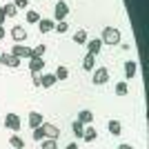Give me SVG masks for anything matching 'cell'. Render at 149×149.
<instances>
[{"mask_svg": "<svg viewBox=\"0 0 149 149\" xmlns=\"http://www.w3.org/2000/svg\"><path fill=\"white\" fill-rule=\"evenodd\" d=\"M100 40H102V45H118L120 42V31L116 27H105Z\"/></svg>", "mask_w": 149, "mask_h": 149, "instance_id": "6da1fadb", "label": "cell"}, {"mask_svg": "<svg viewBox=\"0 0 149 149\" xmlns=\"http://www.w3.org/2000/svg\"><path fill=\"white\" fill-rule=\"evenodd\" d=\"M9 54L16 56V58H20V60H22V58L29 60V58H31V47H27V45H22V42H16V45H13V49L9 51Z\"/></svg>", "mask_w": 149, "mask_h": 149, "instance_id": "7a4b0ae2", "label": "cell"}, {"mask_svg": "<svg viewBox=\"0 0 149 149\" xmlns=\"http://www.w3.org/2000/svg\"><path fill=\"white\" fill-rule=\"evenodd\" d=\"M40 129H42L45 138H54V140L60 138V129H58L56 125H51V123H42V125H40Z\"/></svg>", "mask_w": 149, "mask_h": 149, "instance_id": "3957f363", "label": "cell"}, {"mask_svg": "<svg viewBox=\"0 0 149 149\" xmlns=\"http://www.w3.org/2000/svg\"><path fill=\"white\" fill-rule=\"evenodd\" d=\"M93 85H105L107 80H109V69L107 67H98L96 71H93Z\"/></svg>", "mask_w": 149, "mask_h": 149, "instance_id": "277c9868", "label": "cell"}, {"mask_svg": "<svg viewBox=\"0 0 149 149\" xmlns=\"http://www.w3.org/2000/svg\"><path fill=\"white\" fill-rule=\"evenodd\" d=\"M67 13H69V5L62 2V0H58L56 5H54V16H56V20H65Z\"/></svg>", "mask_w": 149, "mask_h": 149, "instance_id": "5b68a950", "label": "cell"}, {"mask_svg": "<svg viewBox=\"0 0 149 149\" xmlns=\"http://www.w3.org/2000/svg\"><path fill=\"white\" fill-rule=\"evenodd\" d=\"M0 62L5 65V67H20V58L11 56V54H7V51H0Z\"/></svg>", "mask_w": 149, "mask_h": 149, "instance_id": "8992f818", "label": "cell"}, {"mask_svg": "<svg viewBox=\"0 0 149 149\" xmlns=\"http://www.w3.org/2000/svg\"><path fill=\"white\" fill-rule=\"evenodd\" d=\"M5 127L11 131H18L20 129V116L18 113H7L5 116Z\"/></svg>", "mask_w": 149, "mask_h": 149, "instance_id": "52a82bcc", "label": "cell"}, {"mask_svg": "<svg viewBox=\"0 0 149 149\" xmlns=\"http://www.w3.org/2000/svg\"><path fill=\"white\" fill-rule=\"evenodd\" d=\"M87 54H93V56H98L100 54V49H102V40H100V38H91V40H87Z\"/></svg>", "mask_w": 149, "mask_h": 149, "instance_id": "ba28073f", "label": "cell"}, {"mask_svg": "<svg viewBox=\"0 0 149 149\" xmlns=\"http://www.w3.org/2000/svg\"><path fill=\"white\" fill-rule=\"evenodd\" d=\"M42 67H45V60H42V58H38V56H31L29 58V71H31V74H40Z\"/></svg>", "mask_w": 149, "mask_h": 149, "instance_id": "9c48e42d", "label": "cell"}, {"mask_svg": "<svg viewBox=\"0 0 149 149\" xmlns=\"http://www.w3.org/2000/svg\"><path fill=\"white\" fill-rule=\"evenodd\" d=\"M11 38L16 40V42H22V40H27V29L22 25H16L11 29Z\"/></svg>", "mask_w": 149, "mask_h": 149, "instance_id": "30bf717a", "label": "cell"}, {"mask_svg": "<svg viewBox=\"0 0 149 149\" xmlns=\"http://www.w3.org/2000/svg\"><path fill=\"white\" fill-rule=\"evenodd\" d=\"M54 20L51 18H40L38 20V29H40V33H49V31H54Z\"/></svg>", "mask_w": 149, "mask_h": 149, "instance_id": "8fae6325", "label": "cell"}, {"mask_svg": "<svg viewBox=\"0 0 149 149\" xmlns=\"http://www.w3.org/2000/svg\"><path fill=\"white\" fill-rule=\"evenodd\" d=\"M136 69H138L136 60H127V62H125V78H127V80H131V78L136 76Z\"/></svg>", "mask_w": 149, "mask_h": 149, "instance_id": "7c38bea8", "label": "cell"}, {"mask_svg": "<svg viewBox=\"0 0 149 149\" xmlns=\"http://www.w3.org/2000/svg\"><path fill=\"white\" fill-rule=\"evenodd\" d=\"M42 123H45V120H42V113H40V111H31L29 113V127H31V129L40 127Z\"/></svg>", "mask_w": 149, "mask_h": 149, "instance_id": "4fadbf2b", "label": "cell"}, {"mask_svg": "<svg viewBox=\"0 0 149 149\" xmlns=\"http://www.w3.org/2000/svg\"><path fill=\"white\" fill-rule=\"evenodd\" d=\"M93 67H96V56H93V54H87V56L82 58V69H85V71H93Z\"/></svg>", "mask_w": 149, "mask_h": 149, "instance_id": "5bb4252c", "label": "cell"}, {"mask_svg": "<svg viewBox=\"0 0 149 149\" xmlns=\"http://www.w3.org/2000/svg\"><path fill=\"white\" fill-rule=\"evenodd\" d=\"M107 129H109L111 136H120V134H123V125H120V120H109Z\"/></svg>", "mask_w": 149, "mask_h": 149, "instance_id": "9a60e30c", "label": "cell"}, {"mask_svg": "<svg viewBox=\"0 0 149 149\" xmlns=\"http://www.w3.org/2000/svg\"><path fill=\"white\" fill-rule=\"evenodd\" d=\"M56 76L54 74H42L40 76V87H54V85H56Z\"/></svg>", "mask_w": 149, "mask_h": 149, "instance_id": "2e32d148", "label": "cell"}, {"mask_svg": "<svg viewBox=\"0 0 149 149\" xmlns=\"http://www.w3.org/2000/svg\"><path fill=\"white\" fill-rule=\"evenodd\" d=\"M98 138V131L93 129V127H87V129L82 131V140H87V143H93Z\"/></svg>", "mask_w": 149, "mask_h": 149, "instance_id": "e0dca14e", "label": "cell"}, {"mask_svg": "<svg viewBox=\"0 0 149 149\" xmlns=\"http://www.w3.org/2000/svg\"><path fill=\"white\" fill-rule=\"evenodd\" d=\"M93 120V113L89 111V109H82L80 113H78V123H82V125H89Z\"/></svg>", "mask_w": 149, "mask_h": 149, "instance_id": "ac0fdd59", "label": "cell"}, {"mask_svg": "<svg viewBox=\"0 0 149 149\" xmlns=\"http://www.w3.org/2000/svg\"><path fill=\"white\" fill-rule=\"evenodd\" d=\"M2 13H5V18H13V16L18 13V9H16V5H13V2H7V5L2 7Z\"/></svg>", "mask_w": 149, "mask_h": 149, "instance_id": "d6986e66", "label": "cell"}, {"mask_svg": "<svg viewBox=\"0 0 149 149\" xmlns=\"http://www.w3.org/2000/svg\"><path fill=\"white\" fill-rule=\"evenodd\" d=\"M89 38H87V29H78L74 33V42H78V45H85Z\"/></svg>", "mask_w": 149, "mask_h": 149, "instance_id": "ffe728a7", "label": "cell"}, {"mask_svg": "<svg viewBox=\"0 0 149 149\" xmlns=\"http://www.w3.org/2000/svg\"><path fill=\"white\" fill-rule=\"evenodd\" d=\"M54 76H56V80H67L69 78V69L65 67V65H58V69H56Z\"/></svg>", "mask_w": 149, "mask_h": 149, "instance_id": "44dd1931", "label": "cell"}, {"mask_svg": "<svg viewBox=\"0 0 149 149\" xmlns=\"http://www.w3.org/2000/svg\"><path fill=\"white\" fill-rule=\"evenodd\" d=\"M71 131H74V136H76V138H82L85 125H82V123H78V120H74V123H71Z\"/></svg>", "mask_w": 149, "mask_h": 149, "instance_id": "7402d4cb", "label": "cell"}, {"mask_svg": "<svg viewBox=\"0 0 149 149\" xmlns=\"http://www.w3.org/2000/svg\"><path fill=\"white\" fill-rule=\"evenodd\" d=\"M9 145H11L13 149H25V140H22L20 136H11L9 138Z\"/></svg>", "mask_w": 149, "mask_h": 149, "instance_id": "603a6c76", "label": "cell"}, {"mask_svg": "<svg viewBox=\"0 0 149 149\" xmlns=\"http://www.w3.org/2000/svg\"><path fill=\"white\" fill-rule=\"evenodd\" d=\"M45 51H47V45H45V42H40V45H36V47L31 49V56L42 58V56H45Z\"/></svg>", "mask_w": 149, "mask_h": 149, "instance_id": "cb8c5ba5", "label": "cell"}, {"mask_svg": "<svg viewBox=\"0 0 149 149\" xmlns=\"http://www.w3.org/2000/svg\"><path fill=\"white\" fill-rule=\"evenodd\" d=\"M67 29H69V22H67V20H58L56 25H54V31H58V33H65Z\"/></svg>", "mask_w": 149, "mask_h": 149, "instance_id": "d4e9b609", "label": "cell"}, {"mask_svg": "<svg viewBox=\"0 0 149 149\" xmlns=\"http://www.w3.org/2000/svg\"><path fill=\"white\" fill-rule=\"evenodd\" d=\"M42 149H58V143L54 138H42Z\"/></svg>", "mask_w": 149, "mask_h": 149, "instance_id": "484cf974", "label": "cell"}, {"mask_svg": "<svg viewBox=\"0 0 149 149\" xmlns=\"http://www.w3.org/2000/svg\"><path fill=\"white\" fill-rule=\"evenodd\" d=\"M38 20H40V13L29 9V11H27V22H38Z\"/></svg>", "mask_w": 149, "mask_h": 149, "instance_id": "4316f807", "label": "cell"}, {"mask_svg": "<svg viewBox=\"0 0 149 149\" xmlns=\"http://www.w3.org/2000/svg\"><path fill=\"white\" fill-rule=\"evenodd\" d=\"M116 93L118 96H127V82H118L116 85Z\"/></svg>", "mask_w": 149, "mask_h": 149, "instance_id": "83f0119b", "label": "cell"}, {"mask_svg": "<svg viewBox=\"0 0 149 149\" xmlns=\"http://www.w3.org/2000/svg\"><path fill=\"white\" fill-rule=\"evenodd\" d=\"M31 138H33V140H42V138H45L42 129H40V127H36V129H33V134H31Z\"/></svg>", "mask_w": 149, "mask_h": 149, "instance_id": "f1b7e54d", "label": "cell"}, {"mask_svg": "<svg viewBox=\"0 0 149 149\" xmlns=\"http://www.w3.org/2000/svg\"><path fill=\"white\" fill-rule=\"evenodd\" d=\"M13 5H16V9H25L29 5V0H13Z\"/></svg>", "mask_w": 149, "mask_h": 149, "instance_id": "f546056e", "label": "cell"}, {"mask_svg": "<svg viewBox=\"0 0 149 149\" xmlns=\"http://www.w3.org/2000/svg\"><path fill=\"white\" fill-rule=\"evenodd\" d=\"M33 85H36V87H40V76H38V74H33Z\"/></svg>", "mask_w": 149, "mask_h": 149, "instance_id": "4dcf8cb0", "label": "cell"}, {"mask_svg": "<svg viewBox=\"0 0 149 149\" xmlns=\"http://www.w3.org/2000/svg\"><path fill=\"white\" fill-rule=\"evenodd\" d=\"M7 18H5V13H2V7H0V25H5Z\"/></svg>", "mask_w": 149, "mask_h": 149, "instance_id": "1f68e13d", "label": "cell"}, {"mask_svg": "<svg viewBox=\"0 0 149 149\" xmlns=\"http://www.w3.org/2000/svg\"><path fill=\"white\" fill-rule=\"evenodd\" d=\"M118 149H134L129 143H123V145H118Z\"/></svg>", "mask_w": 149, "mask_h": 149, "instance_id": "d6a6232c", "label": "cell"}, {"mask_svg": "<svg viewBox=\"0 0 149 149\" xmlns=\"http://www.w3.org/2000/svg\"><path fill=\"white\" fill-rule=\"evenodd\" d=\"M65 149H78V145H76V143H69V145H67Z\"/></svg>", "mask_w": 149, "mask_h": 149, "instance_id": "836d02e7", "label": "cell"}, {"mask_svg": "<svg viewBox=\"0 0 149 149\" xmlns=\"http://www.w3.org/2000/svg\"><path fill=\"white\" fill-rule=\"evenodd\" d=\"M2 38H5V27L0 25V40H2Z\"/></svg>", "mask_w": 149, "mask_h": 149, "instance_id": "e575fe53", "label": "cell"}]
</instances>
